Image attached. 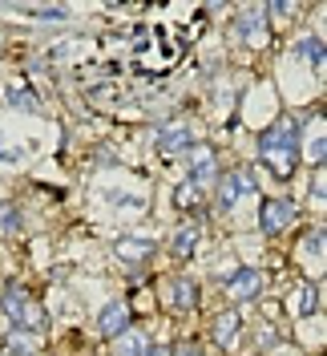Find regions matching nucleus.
<instances>
[{
	"label": "nucleus",
	"mask_w": 327,
	"mask_h": 356,
	"mask_svg": "<svg viewBox=\"0 0 327 356\" xmlns=\"http://www.w3.org/2000/svg\"><path fill=\"white\" fill-rule=\"evenodd\" d=\"M194 203H198V190H194V187L186 183V187L178 190V207H194Z\"/></svg>",
	"instance_id": "aec40b11"
},
{
	"label": "nucleus",
	"mask_w": 327,
	"mask_h": 356,
	"mask_svg": "<svg viewBox=\"0 0 327 356\" xmlns=\"http://www.w3.org/2000/svg\"><path fill=\"white\" fill-rule=\"evenodd\" d=\"M0 308L8 312V320L17 324V332L28 328V291H24V287H8L4 300H0Z\"/></svg>",
	"instance_id": "423d86ee"
},
{
	"label": "nucleus",
	"mask_w": 327,
	"mask_h": 356,
	"mask_svg": "<svg viewBox=\"0 0 327 356\" xmlns=\"http://www.w3.org/2000/svg\"><path fill=\"white\" fill-rule=\"evenodd\" d=\"M97 328H101V336H121V332H130V304H125V300H114L109 308L101 312Z\"/></svg>",
	"instance_id": "39448f33"
},
{
	"label": "nucleus",
	"mask_w": 327,
	"mask_h": 356,
	"mask_svg": "<svg viewBox=\"0 0 327 356\" xmlns=\"http://www.w3.org/2000/svg\"><path fill=\"white\" fill-rule=\"evenodd\" d=\"M4 348H8V356H33V340L24 332H8L4 336Z\"/></svg>",
	"instance_id": "dca6fc26"
},
{
	"label": "nucleus",
	"mask_w": 327,
	"mask_h": 356,
	"mask_svg": "<svg viewBox=\"0 0 327 356\" xmlns=\"http://www.w3.org/2000/svg\"><path fill=\"white\" fill-rule=\"evenodd\" d=\"M291 219H295V203H287V198H267V203H263V214H258V223H263L267 235L283 231Z\"/></svg>",
	"instance_id": "7ed1b4c3"
},
{
	"label": "nucleus",
	"mask_w": 327,
	"mask_h": 356,
	"mask_svg": "<svg viewBox=\"0 0 327 356\" xmlns=\"http://www.w3.org/2000/svg\"><path fill=\"white\" fill-rule=\"evenodd\" d=\"M258 162L275 178H291V170L299 162V121L287 118L271 130H263L258 134Z\"/></svg>",
	"instance_id": "f257e3e1"
},
{
	"label": "nucleus",
	"mask_w": 327,
	"mask_h": 356,
	"mask_svg": "<svg viewBox=\"0 0 327 356\" xmlns=\"http://www.w3.org/2000/svg\"><path fill=\"white\" fill-rule=\"evenodd\" d=\"M145 336L141 332H121L117 336V356H145Z\"/></svg>",
	"instance_id": "1a4fd4ad"
},
{
	"label": "nucleus",
	"mask_w": 327,
	"mask_h": 356,
	"mask_svg": "<svg viewBox=\"0 0 327 356\" xmlns=\"http://www.w3.org/2000/svg\"><path fill=\"white\" fill-rule=\"evenodd\" d=\"M227 287H231L234 300H255L258 287H263V276H258L255 267H238L234 276H227Z\"/></svg>",
	"instance_id": "20e7f679"
},
{
	"label": "nucleus",
	"mask_w": 327,
	"mask_h": 356,
	"mask_svg": "<svg viewBox=\"0 0 327 356\" xmlns=\"http://www.w3.org/2000/svg\"><path fill=\"white\" fill-rule=\"evenodd\" d=\"M238 37L242 41H263V17L258 12H242L238 17Z\"/></svg>",
	"instance_id": "f8f14e48"
},
{
	"label": "nucleus",
	"mask_w": 327,
	"mask_h": 356,
	"mask_svg": "<svg viewBox=\"0 0 327 356\" xmlns=\"http://www.w3.org/2000/svg\"><path fill=\"white\" fill-rule=\"evenodd\" d=\"M174 304H178V308H194V304H198V291H194L190 280H178V284H174Z\"/></svg>",
	"instance_id": "f3484780"
},
{
	"label": "nucleus",
	"mask_w": 327,
	"mask_h": 356,
	"mask_svg": "<svg viewBox=\"0 0 327 356\" xmlns=\"http://www.w3.org/2000/svg\"><path fill=\"white\" fill-rule=\"evenodd\" d=\"M242 194H255V174H251V167L234 170V174H222V183H218V207L231 211Z\"/></svg>",
	"instance_id": "f03ea898"
},
{
	"label": "nucleus",
	"mask_w": 327,
	"mask_h": 356,
	"mask_svg": "<svg viewBox=\"0 0 327 356\" xmlns=\"http://www.w3.org/2000/svg\"><path fill=\"white\" fill-rule=\"evenodd\" d=\"M150 251H154L150 239H121V243H117V255H121V260H141V255H150Z\"/></svg>",
	"instance_id": "9d476101"
},
{
	"label": "nucleus",
	"mask_w": 327,
	"mask_h": 356,
	"mask_svg": "<svg viewBox=\"0 0 327 356\" xmlns=\"http://www.w3.org/2000/svg\"><path fill=\"white\" fill-rule=\"evenodd\" d=\"M194 243H198V227H182V231L174 235V255L186 260L190 251H194Z\"/></svg>",
	"instance_id": "4468645a"
},
{
	"label": "nucleus",
	"mask_w": 327,
	"mask_h": 356,
	"mask_svg": "<svg viewBox=\"0 0 327 356\" xmlns=\"http://www.w3.org/2000/svg\"><path fill=\"white\" fill-rule=\"evenodd\" d=\"M170 356H202V348H198V344H178Z\"/></svg>",
	"instance_id": "412c9836"
},
{
	"label": "nucleus",
	"mask_w": 327,
	"mask_h": 356,
	"mask_svg": "<svg viewBox=\"0 0 327 356\" xmlns=\"http://www.w3.org/2000/svg\"><path fill=\"white\" fill-rule=\"evenodd\" d=\"M190 126H170L166 134H158V150L162 154H178V150H190Z\"/></svg>",
	"instance_id": "6e6552de"
},
{
	"label": "nucleus",
	"mask_w": 327,
	"mask_h": 356,
	"mask_svg": "<svg viewBox=\"0 0 327 356\" xmlns=\"http://www.w3.org/2000/svg\"><path fill=\"white\" fill-rule=\"evenodd\" d=\"M0 158H4V162H17V158H21V150H17V146H8L4 134H0Z\"/></svg>",
	"instance_id": "6ab92c4d"
},
{
	"label": "nucleus",
	"mask_w": 327,
	"mask_h": 356,
	"mask_svg": "<svg viewBox=\"0 0 327 356\" xmlns=\"http://www.w3.org/2000/svg\"><path fill=\"white\" fill-rule=\"evenodd\" d=\"M299 57H303L307 65H324V41L319 37H307V41H299V49H295Z\"/></svg>",
	"instance_id": "ddd939ff"
},
{
	"label": "nucleus",
	"mask_w": 327,
	"mask_h": 356,
	"mask_svg": "<svg viewBox=\"0 0 327 356\" xmlns=\"http://www.w3.org/2000/svg\"><path fill=\"white\" fill-rule=\"evenodd\" d=\"M8 105H17V110H37V97H33V90H8V97H4Z\"/></svg>",
	"instance_id": "a211bd4d"
},
{
	"label": "nucleus",
	"mask_w": 327,
	"mask_h": 356,
	"mask_svg": "<svg viewBox=\"0 0 327 356\" xmlns=\"http://www.w3.org/2000/svg\"><path fill=\"white\" fill-rule=\"evenodd\" d=\"M0 231H4V235H17V231H21V211H17L12 203H0Z\"/></svg>",
	"instance_id": "2eb2a0df"
},
{
	"label": "nucleus",
	"mask_w": 327,
	"mask_h": 356,
	"mask_svg": "<svg viewBox=\"0 0 327 356\" xmlns=\"http://www.w3.org/2000/svg\"><path fill=\"white\" fill-rule=\"evenodd\" d=\"M190 187L198 190V187H206V183H214V150H198L194 158H190V178H186Z\"/></svg>",
	"instance_id": "0eeeda50"
},
{
	"label": "nucleus",
	"mask_w": 327,
	"mask_h": 356,
	"mask_svg": "<svg viewBox=\"0 0 327 356\" xmlns=\"http://www.w3.org/2000/svg\"><path fill=\"white\" fill-rule=\"evenodd\" d=\"M145 356H170V348H162V344H158V348H145Z\"/></svg>",
	"instance_id": "5701e85b"
},
{
	"label": "nucleus",
	"mask_w": 327,
	"mask_h": 356,
	"mask_svg": "<svg viewBox=\"0 0 327 356\" xmlns=\"http://www.w3.org/2000/svg\"><path fill=\"white\" fill-rule=\"evenodd\" d=\"M303 312H315V287H307L303 291Z\"/></svg>",
	"instance_id": "4be33fe9"
},
{
	"label": "nucleus",
	"mask_w": 327,
	"mask_h": 356,
	"mask_svg": "<svg viewBox=\"0 0 327 356\" xmlns=\"http://www.w3.org/2000/svg\"><path fill=\"white\" fill-rule=\"evenodd\" d=\"M234 332H238V312H222V316L214 320V336H218V344H231Z\"/></svg>",
	"instance_id": "9b49d317"
}]
</instances>
